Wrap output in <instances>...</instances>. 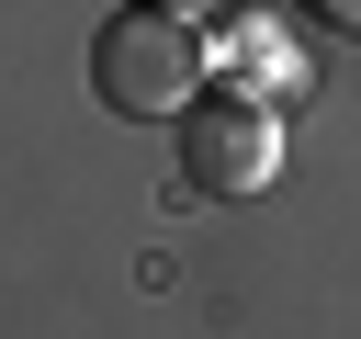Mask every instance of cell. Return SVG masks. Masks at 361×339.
<instances>
[{
    "mask_svg": "<svg viewBox=\"0 0 361 339\" xmlns=\"http://www.w3.org/2000/svg\"><path fill=\"white\" fill-rule=\"evenodd\" d=\"M316 23H338V34H361V0H305Z\"/></svg>",
    "mask_w": 361,
    "mask_h": 339,
    "instance_id": "3957f363",
    "label": "cell"
},
{
    "mask_svg": "<svg viewBox=\"0 0 361 339\" xmlns=\"http://www.w3.org/2000/svg\"><path fill=\"white\" fill-rule=\"evenodd\" d=\"M169 136H180V181L214 192V203H248V192L282 181V113L248 102V90H192L169 113Z\"/></svg>",
    "mask_w": 361,
    "mask_h": 339,
    "instance_id": "7a4b0ae2",
    "label": "cell"
},
{
    "mask_svg": "<svg viewBox=\"0 0 361 339\" xmlns=\"http://www.w3.org/2000/svg\"><path fill=\"white\" fill-rule=\"evenodd\" d=\"M90 90L113 102V113H135V124H169L192 90H203V34L180 23V11H102V34H90Z\"/></svg>",
    "mask_w": 361,
    "mask_h": 339,
    "instance_id": "6da1fadb",
    "label": "cell"
}]
</instances>
